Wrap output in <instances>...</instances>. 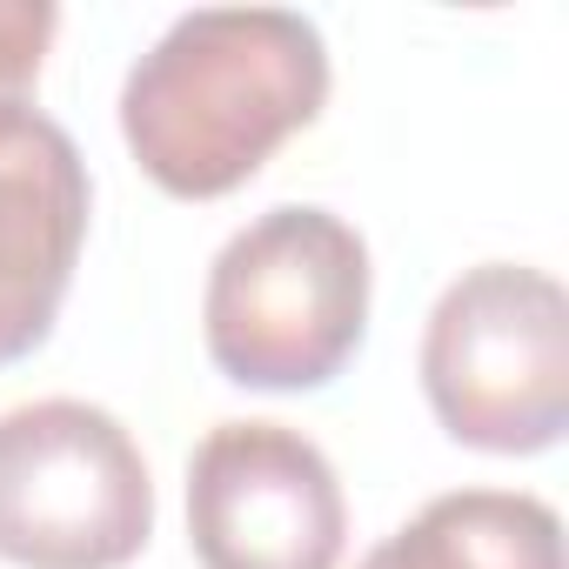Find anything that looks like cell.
<instances>
[{"instance_id":"6","label":"cell","mask_w":569,"mask_h":569,"mask_svg":"<svg viewBox=\"0 0 569 569\" xmlns=\"http://www.w3.org/2000/svg\"><path fill=\"white\" fill-rule=\"evenodd\" d=\"M94 181L61 121L41 108L0 134V369L34 356L74 289Z\"/></svg>"},{"instance_id":"1","label":"cell","mask_w":569,"mask_h":569,"mask_svg":"<svg viewBox=\"0 0 569 569\" xmlns=\"http://www.w3.org/2000/svg\"><path fill=\"white\" fill-rule=\"evenodd\" d=\"M329 101L322 28L289 8H194L121 81V141L174 201H221L316 128Z\"/></svg>"},{"instance_id":"4","label":"cell","mask_w":569,"mask_h":569,"mask_svg":"<svg viewBox=\"0 0 569 569\" xmlns=\"http://www.w3.org/2000/svg\"><path fill=\"white\" fill-rule=\"evenodd\" d=\"M154 536V476L121 416L41 396L0 416V562L128 569Z\"/></svg>"},{"instance_id":"7","label":"cell","mask_w":569,"mask_h":569,"mask_svg":"<svg viewBox=\"0 0 569 569\" xmlns=\"http://www.w3.org/2000/svg\"><path fill=\"white\" fill-rule=\"evenodd\" d=\"M356 569H569L562 516L529 489H449Z\"/></svg>"},{"instance_id":"8","label":"cell","mask_w":569,"mask_h":569,"mask_svg":"<svg viewBox=\"0 0 569 569\" xmlns=\"http://www.w3.org/2000/svg\"><path fill=\"white\" fill-rule=\"evenodd\" d=\"M54 34H61V8H48V0H0V134L34 114V88H41Z\"/></svg>"},{"instance_id":"5","label":"cell","mask_w":569,"mask_h":569,"mask_svg":"<svg viewBox=\"0 0 569 569\" xmlns=\"http://www.w3.org/2000/svg\"><path fill=\"white\" fill-rule=\"evenodd\" d=\"M188 542L201 569H342V476L289 422H214L188 456Z\"/></svg>"},{"instance_id":"2","label":"cell","mask_w":569,"mask_h":569,"mask_svg":"<svg viewBox=\"0 0 569 569\" xmlns=\"http://www.w3.org/2000/svg\"><path fill=\"white\" fill-rule=\"evenodd\" d=\"M369 241L316 201H281L234 228L201 289L208 362L268 396L336 382L369 336Z\"/></svg>"},{"instance_id":"3","label":"cell","mask_w":569,"mask_h":569,"mask_svg":"<svg viewBox=\"0 0 569 569\" xmlns=\"http://www.w3.org/2000/svg\"><path fill=\"white\" fill-rule=\"evenodd\" d=\"M422 396L449 442L542 456L569 416V296L529 261H476L422 322Z\"/></svg>"}]
</instances>
